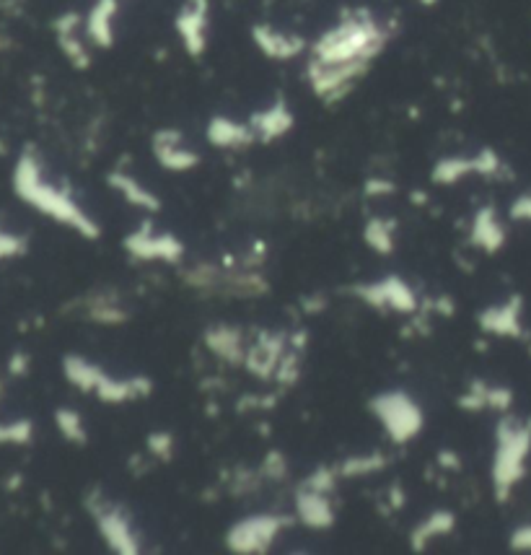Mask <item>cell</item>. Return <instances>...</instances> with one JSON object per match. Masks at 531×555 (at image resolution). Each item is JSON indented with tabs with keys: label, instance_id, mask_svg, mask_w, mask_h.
<instances>
[{
	"label": "cell",
	"instance_id": "cell-15",
	"mask_svg": "<svg viewBox=\"0 0 531 555\" xmlns=\"http://www.w3.org/2000/svg\"><path fill=\"white\" fill-rule=\"evenodd\" d=\"M521 307H524L521 296H511L506 304L487 307L485 312H480L477 325H480V330L487 332V335H498V338H521V335H524V327H521Z\"/></svg>",
	"mask_w": 531,
	"mask_h": 555
},
{
	"label": "cell",
	"instance_id": "cell-8",
	"mask_svg": "<svg viewBox=\"0 0 531 555\" xmlns=\"http://www.w3.org/2000/svg\"><path fill=\"white\" fill-rule=\"evenodd\" d=\"M350 294L371 309H376V312H418V296H415L410 283L402 281L399 275H386L384 281L376 283H358V286L350 288Z\"/></svg>",
	"mask_w": 531,
	"mask_h": 555
},
{
	"label": "cell",
	"instance_id": "cell-32",
	"mask_svg": "<svg viewBox=\"0 0 531 555\" xmlns=\"http://www.w3.org/2000/svg\"><path fill=\"white\" fill-rule=\"evenodd\" d=\"M301 351L298 348H288L285 351V356L280 358L278 369H275V379H278L283 387H293V384L298 382V377H301Z\"/></svg>",
	"mask_w": 531,
	"mask_h": 555
},
{
	"label": "cell",
	"instance_id": "cell-2",
	"mask_svg": "<svg viewBox=\"0 0 531 555\" xmlns=\"http://www.w3.org/2000/svg\"><path fill=\"white\" fill-rule=\"evenodd\" d=\"M386 42H389V29L381 26L366 8H353L342 13V19L309 47V58L327 65H371L384 52Z\"/></svg>",
	"mask_w": 531,
	"mask_h": 555
},
{
	"label": "cell",
	"instance_id": "cell-36",
	"mask_svg": "<svg viewBox=\"0 0 531 555\" xmlns=\"http://www.w3.org/2000/svg\"><path fill=\"white\" fill-rule=\"evenodd\" d=\"M487 387H490V384L480 382V379L469 384L467 395L459 397V408H462V410H475V413L485 410L487 408Z\"/></svg>",
	"mask_w": 531,
	"mask_h": 555
},
{
	"label": "cell",
	"instance_id": "cell-42",
	"mask_svg": "<svg viewBox=\"0 0 531 555\" xmlns=\"http://www.w3.org/2000/svg\"><path fill=\"white\" fill-rule=\"evenodd\" d=\"M394 182H389V179H371V182H366V195H371V198H379V195H394Z\"/></svg>",
	"mask_w": 531,
	"mask_h": 555
},
{
	"label": "cell",
	"instance_id": "cell-9",
	"mask_svg": "<svg viewBox=\"0 0 531 555\" xmlns=\"http://www.w3.org/2000/svg\"><path fill=\"white\" fill-rule=\"evenodd\" d=\"M122 247L135 257V260H161L177 265L184 257V244L179 242L174 234L169 231H153L151 221H143L140 229H135L133 234H127Z\"/></svg>",
	"mask_w": 531,
	"mask_h": 555
},
{
	"label": "cell",
	"instance_id": "cell-29",
	"mask_svg": "<svg viewBox=\"0 0 531 555\" xmlns=\"http://www.w3.org/2000/svg\"><path fill=\"white\" fill-rule=\"evenodd\" d=\"M386 467V457L379 452L371 454H355V457H348L345 462H340L337 473L340 478H366V475L381 473Z\"/></svg>",
	"mask_w": 531,
	"mask_h": 555
},
{
	"label": "cell",
	"instance_id": "cell-44",
	"mask_svg": "<svg viewBox=\"0 0 531 555\" xmlns=\"http://www.w3.org/2000/svg\"><path fill=\"white\" fill-rule=\"evenodd\" d=\"M6 488L8 491H16V488H21V475H11V478L6 480Z\"/></svg>",
	"mask_w": 531,
	"mask_h": 555
},
{
	"label": "cell",
	"instance_id": "cell-38",
	"mask_svg": "<svg viewBox=\"0 0 531 555\" xmlns=\"http://www.w3.org/2000/svg\"><path fill=\"white\" fill-rule=\"evenodd\" d=\"M511 402H513L511 390H506V387H487V408L506 413V410L511 408Z\"/></svg>",
	"mask_w": 531,
	"mask_h": 555
},
{
	"label": "cell",
	"instance_id": "cell-27",
	"mask_svg": "<svg viewBox=\"0 0 531 555\" xmlns=\"http://www.w3.org/2000/svg\"><path fill=\"white\" fill-rule=\"evenodd\" d=\"M86 317L96 325H122L127 322V312L120 307V299L109 294H96L83 301Z\"/></svg>",
	"mask_w": 531,
	"mask_h": 555
},
{
	"label": "cell",
	"instance_id": "cell-43",
	"mask_svg": "<svg viewBox=\"0 0 531 555\" xmlns=\"http://www.w3.org/2000/svg\"><path fill=\"white\" fill-rule=\"evenodd\" d=\"M438 460H441V465L446 467V470H459V454H454V452H441V457H438Z\"/></svg>",
	"mask_w": 531,
	"mask_h": 555
},
{
	"label": "cell",
	"instance_id": "cell-30",
	"mask_svg": "<svg viewBox=\"0 0 531 555\" xmlns=\"http://www.w3.org/2000/svg\"><path fill=\"white\" fill-rule=\"evenodd\" d=\"M55 426L60 431L65 441L70 444H78L83 447L89 441V434H86V426H83V415L73 408H57L55 410Z\"/></svg>",
	"mask_w": 531,
	"mask_h": 555
},
{
	"label": "cell",
	"instance_id": "cell-21",
	"mask_svg": "<svg viewBox=\"0 0 531 555\" xmlns=\"http://www.w3.org/2000/svg\"><path fill=\"white\" fill-rule=\"evenodd\" d=\"M78 29H81V16L78 13H65L55 21V32H57V45L65 52V58L76 65L78 71H86L91 65V55L83 45V39L78 37Z\"/></svg>",
	"mask_w": 531,
	"mask_h": 555
},
{
	"label": "cell",
	"instance_id": "cell-1",
	"mask_svg": "<svg viewBox=\"0 0 531 555\" xmlns=\"http://www.w3.org/2000/svg\"><path fill=\"white\" fill-rule=\"evenodd\" d=\"M13 190L26 205L37 208L39 213L50 216L57 224L78 231L81 237H102V226L96 224L94 218L83 211L76 200L70 198V192L47 182L45 174H42V164H39L32 148H26L24 154L19 156V161H16V166H13Z\"/></svg>",
	"mask_w": 531,
	"mask_h": 555
},
{
	"label": "cell",
	"instance_id": "cell-5",
	"mask_svg": "<svg viewBox=\"0 0 531 555\" xmlns=\"http://www.w3.org/2000/svg\"><path fill=\"white\" fill-rule=\"evenodd\" d=\"M86 509L96 522V530L104 537V543L120 555H138L140 537L135 532L133 522L127 517V511L114 501H107L102 491H94L86 501Z\"/></svg>",
	"mask_w": 531,
	"mask_h": 555
},
{
	"label": "cell",
	"instance_id": "cell-34",
	"mask_svg": "<svg viewBox=\"0 0 531 555\" xmlns=\"http://www.w3.org/2000/svg\"><path fill=\"white\" fill-rule=\"evenodd\" d=\"M26 249H29V239L24 234H13V231L0 229V260L24 257Z\"/></svg>",
	"mask_w": 531,
	"mask_h": 555
},
{
	"label": "cell",
	"instance_id": "cell-14",
	"mask_svg": "<svg viewBox=\"0 0 531 555\" xmlns=\"http://www.w3.org/2000/svg\"><path fill=\"white\" fill-rule=\"evenodd\" d=\"M254 45L260 47V52L270 60H293L298 55H304L309 50L306 39L301 34L280 32L270 24H254L252 26Z\"/></svg>",
	"mask_w": 531,
	"mask_h": 555
},
{
	"label": "cell",
	"instance_id": "cell-12",
	"mask_svg": "<svg viewBox=\"0 0 531 555\" xmlns=\"http://www.w3.org/2000/svg\"><path fill=\"white\" fill-rule=\"evenodd\" d=\"M500 169V159L495 151L490 148H482L477 156H446V159L438 161L430 172V179L436 185H456L462 182L469 174H485V177H493Z\"/></svg>",
	"mask_w": 531,
	"mask_h": 555
},
{
	"label": "cell",
	"instance_id": "cell-7",
	"mask_svg": "<svg viewBox=\"0 0 531 555\" xmlns=\"http://www.w3.org/2000/svg\"><path fill=\"white\" fill-rule=\"evenodd\" d=\"M368 68H371L368 63L327 65L309 58V63H306V81H309L311 91H314L324 104H335L340 102L342 96H348L350 91H353V86L366 76Z\"/></svg>",
	"mask_w": 531,
	"mask_h": 555
},
{
	"label": "cell",
	"instance_id": "cell-22",
	"mask_svg": "<svg viewBox=\"0 0 531 555\" xmlns=\"http://www.w3.org/2000/svg\"><path fill=\"white\" fill-rule=\"evenodd\" d=\"M469 242L475 244L477 249H482V252H487V255H495V252L503 249V244H506V229L500 224V218L493 205H487V208L475 213Z\"/></svg>",
	"mask_w": 531,
	"mask_h": 555
},
{
	"label": "cell",
	"instance_id": "cell-18",
	"mask_svg": "<svg viewBox=\"0 0 531 555\" xmlns=\"http://www.w3.org/2000/svg\"><path fill=\"white\" fill-rule=\"evenodd\" d=\"M153 392V382L148 377H130V379H117L109 377L104 371L102 382L96 387L94 395L107 405H122V402H135L146 400Z\"/></svg>",
	"mask_w": 531,
	"mask_h": 555
},
{
	"label": "cell",
	"instance_id": "cell-17",
	"mask_svg": "<svg viewBox=\"0 0 531 555\" xmlns=\"http://www.w3.org/2000/svg\"><path fill=\"white\" fill-rule=\"evenodd\" d=\"M203 340L208 345V351L226 361L231 366L244 364L247 356V340H244V330L234 325H213L203 332Z\"/></svg>",
	"mask_w": 531,
	"mask_h": 555
},
{
	"label": "cell",
	"instance_id": "cell-11",
	"mask_svg": "<svg viewBox=\"0 0 531 555\" xmlns=\"http://www.w3.org/2000/svg\"><path fill=\"white\" fill-rule=\"evenodd\" d=\"M291 348V335L288 332H267L262 330L252 343L247 345V356H244V366L249 374L260 379L275 377L280 358Z\"/></svg>",
	"mask_w": 531,
	"mask_h": 555
},
{
	"label": "cell",
	"instance_id": "cell-45",
	"mask_svg": "<svg viewBox=\"0 0 531 555\" xmlns=\"http://www.w3.org/2000/svg\"><path fill=\"white\" fill-rule=\"evenodd\" d=\"M3 390H6V382H3V377H0V397H3Z\"/></svg>",
	"mask_w": 531,
	"mask_h": 555
},
{
	"label": "cell",
	"instance_id": "cell-23",
	"mask_svg": "<svg viewBox=\"0 0 531 555\" xmlns=\"http://www.w3.org/2000/svg\"><path fill=\"white\" fill-rule=\"evenodd\" d=\"M120 11V0H96L86 16V37L96 47L109 50L114 45V19Z\"/></svg>",
	"mask_w": 531,
	"mask_h": 555
},
{
	"label": "cell",
	"instance_id": "cell-28",
	"mask_svg": "<svg viewBox=\"0 0 531 555\" xmlns=\"http://www.w3.org/2000/svg\"><path fill=\"white\" fill-rule=\"evenodd\" d=\"M363 239H366L368 247L379 255H392L394 252V221L389 218H371L363 229Z\"/></svg>",
	"mask_w": 531,
	"mask_h": 555
},
{
	"label": "cell",
	"instance_id": "cell-24",
	"mask_svg": "<svg viewBox=\"0 0 531 555\" xmlns=\"http://www.w3.org/2000/svg\"><path fill=\"white\" fill-rule=\"evenodd\" d=\"M109 187L112 190H117L122 195V198L127 200L130 205H135V208H140L143 213H156L161 211V200L156 198V192L148 190L140 179H135L133 174L127 172H112L107 177Z\"/></svg>",
	"mask_w": 531,
	"mask_h": 555
},
{
	"label": "cell",
	"instance_id": "cell-39",
	"mask_svg": "<svg viewBox=\"0 0 531 555\" xmlns=\"http://www.w3.org/2000/svg\"><path fill=\"white\" fill-rule=\"evenodd\" d=\"M29 369H32V356H29V353L16 351L8 358V374H11L13 379H24L26 374H29Z\"/></svg>",
	"mask_w": 531,
	"mask_h": 555
},
{
	"label": "cell",
	"instance_id": "cell-37",
	"mask_svg": "<svg viewBox=\"0 0 531 555\" xmlns=\"http://www.w3.org/2000/svg\"><path fill=\"white\" fill-rule=\"evenodd\" d=\"M260 473L267 480H283L285 473H288V462H285V457L280 452H267Z\"/></svg>",
	"mask_w": 531,
	"mask_h": 555
},
{
	"label": "cell",
	"instance_id": "cell-3",
	"mask_svg": "<svg viewBox=\"0 0 531 555\" xmlns=\"http://www.w3.org/2000/svg\"><path fill=\"white\" fill-rule=\"evenodd\" d=\"M531 452V421L506 415L495 426L493 493L498 501H508L511 491L526 475V457Z\"/></svg>",
	"mask_w": 531,
	"mask_h": 555
},
{
	"label": "cell",
	"instance_id": "cell-33",
	"mask_svg": "<svg viewBox=\"0 0 531 555\" xmlns=\"http://www.w3.org/2000/svg\"><path fill=\"white\" fill-rule=\"evenodd\" d=\"M337 480H340V473H337V467L319 465L317 470H314V473H311L309 478H306L301 485H306V488H311V491L329 493V496H332V491H335V488H337Z\"/></svg>",
	"mask_w": 531,
	"mask_h": 555
},
{
	"label": "cell",
	"instance_id": "cell-35",
	"mask_svg": "<svg viewBox=\"0 0 531 555\" xmlns=\"http://www.w3.org/2000/svg\"><path fill=\"white\" fill-rule=\"evenodd\" d=\"M148 452H151L153 460L169 462L174 457V436L166 434V431H153L146 441Z\"/></svg>",
	"mask_w": 531,
	"mask_h": 555
},
{
	"label": "cell",
	"instance_id": "cell-31",
	"mask_svg": "<svg viewBox=\"0 0 531 555\" xmlns=\"http://www.w3.org/2000/svg\"><path fill=\"white\" fill-rule=\"evenodd\" d=\"M34 439V423L29 418H16V421H0V447H26Z\"/></svg>",
	"mask_w": 531,
	"mask_h": 555
},
{
	"label": "cell",
	"instance_id": "cell-20",
	"mask_svg": "<svg viewBox=\"0 0 531 555\" xmlns=\"http://www.w3.org/2000/svg\"><path fill=\"white\" fill-rule=\"evenodd\" d=\"M208 141L213 143L215 148H228V151H241V148L252 146L257 141V135H254L252 125H244V122H236L231 117H213L208 122Z\"/></svg>",
	"mask_w": 531,
	"mask_h": 555
},
{
	"label": "cell",
	"instance_id": "cell-26",
	"mask_svg": "<svg viewBox=\"0 0 531 555\" xmlns=\"http://www.w3.org/2000/svg\"><path fill=\"white\" fill-rule=\"evenodd\" d=\"M63 374L68 379V384H73L83 395H94L104 377V369L99 364H94V361H89V358L68 353L63 358Z\"/></svg>",
	"mask_w": 531,
	"mask_h": 555
},
{
	"label": "cell",
	"instance_id": "cell-10",
	"mask_svg": "<svg viewBox=\"0 0 531 555\" xmlns=\"http://www.w3.org/2000/svg\"><path fill=\"white\" fill-rule=\"evenodd\" d=\"M208 24H210V0H184L177 13V34L184 50L192 58H200L208 50Z\"/></svg>",
	"mask_w": 531,
	"mask_h": 555
},
{
	"label": "cell",
	"instance_id": "cell-19",
	"mask_svg": "<svg viewBox=\"0 0 531 555\" xmlns=\"http://www.w3.org/2000/svg\"><path fill=\"white\" fill-rule=\"evenodd\" d=\"M249 125H252L257 141L272 143L278 141V138H283V135L293 128V112L283 99H278V102L270 104L267 109L254 112Z\"/></svg>",
	"mask_w": 531,
	"mask_h": 555
},
{
	"label": "cell",
	"instance_id": "cell-25",
	"mask_svg": "<svg viewBox=\"0 0 531 555\" xmlns=\"http://www.w3.org/2000/svg\"><path fill=\"white\" fill-rule=\"evenodd\" d=\"M454 527H456L454 511H446V509L433 511V514H428L423 522L415 524V530L410 532V548L420 553V550L428 548V545L433 543V540H438V537L451 535Z\"/></svg>",
	"mask_w": 531,
	"mask_h": 555
},
{
	"label": "cell",
	"instance_id": "cell-6",
	"mask_svg": "<svg viewBox=\"0 0 531 555\" xmlns=\"http://www.w3.org/2000/svg\"><path fill=\"white\" fill-rule=\"evenodd\" d=\"M293 522L296 517H285V514H252L247 519H239L226 532V548L239 555L265 553L278 540L280 532Z\"/></svg>",
	"mask_w": 531,
	"mask_h": 555
},
{
	"label": "cell",
	"instance_id": "cell-4",
	"mask_svg": "<svg viewBox=\"0 0 531 555\" xmlns=\"http://www.w3.org/2000/svg\"><path fill=\"white\" fill-rule=\"evenodd\" d=\"M368 410L379 418L381 428L394 444H407L423 431V410L402 390H389L371 397Z\"/></svg>",
	"mask_w": 531,
	"mask_h": 555
},
{
	"label": "cell",
	"instance_id": "cell-13",
	"mask_svg": "<svg viewBox=\"0 0 531 555\" xmlns=\"http://www.w3.org/2000/svg\"><path fill=\"white\" fill-rule=\"evenodd\" d=\"M153 156L169 172H190L200 164V154L184 146V135L174 128H164L153 133Z\"/></svg>",
	"mask_w": 531,
	"mask_h": 555
},
{
	"label": "cell",
	"instance_id": "cell-41",
	"mask_svg": "<svg viewBox=\"0 0 531 555\" xmlns=\"http://www.w3.org/2000/svg\"><path fill=\"white\" fill-rule=\"evenodd\" d=\"M511 218L513 221H531V192L519 195L511 203Z\"/></svg>",
	"mask_w": 531,
	"mask_h": 555
},
{
	"label": "cell",
	"instance_id": "cell-40",
	"mask_svg": "<svg viewBox=\"0 0 531 555\" xmlns=\"http://www.w3.org/2000/svg\"><path fill=\"white\" fill-rule=\"evenodd\" d=\"M511 548L519 553H531V524H521L511 532Z\"/></svg>",
	"mask_w": 531,
	"mask_h": 555
},
{
	"label": "cell",
	"instance_id": "cell-16",
	"mask_svg": "<svg viewBox=\"0 0 531 555\" xmlns=\"http://www.w3.org/2000/svg\"><path fill=\"white\" fill-rule=\"evenodd\" d=\"M296 519L306 524L309 530H329L335 524V506L329 501V493L311 491L306 485H298Z\"/></svg>",
	"mask_w": 531,
	"mask_h": 555
}]
</instances>
